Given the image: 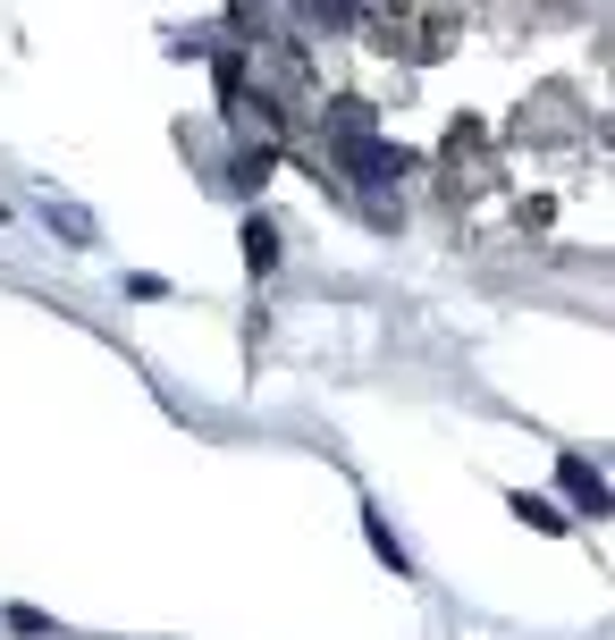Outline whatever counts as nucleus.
Instances as JSON below:
<instances>
[{"instance_id":"3","label":"nucleus","mask_w":615,"mask_h":640,"mask_svg":"<svg viewBox=\"0 0 615 640\" xmlns=\"http://www.w3.org/2000/svg\"><path fill=\"white\" fill-rule=\"evenodd\" d=\"M556 480H565V497H582V506H590V514H607V480L590 472L582 455H565V464H556Z\"/></svg>"},{"instance_id":"4","label":"nucleus","mask_w":615,"mask_h":640,"mask_svg":"<svg viewBox=\"0 0 615 640\" xmlns=\"http://www.w3.org/2000/svg\"><path fill=\"white\" fill-rule=\"evenodd\" d=\"M245 261L254 270H279V227L270 220H245Z\"/></svg>"},{"instance_id":"5","label":"nucleus","mask_w":615,"mask_h":640,"mask_svg":"<svg viewBox=\"0 0 615 640\" xmlns=\"http://www.w3.org/2000/svg\"><path fill=\"white\" fill-rule=\"evenodd\" d=\"M506 506H515L522 522H531V531H565V514H556L549 497H522V489H515V497H506Z\"/></svg>"},{"instance_id":"2","label":"nucleus","mask_w":615,"mask_h":640,"mask_svg":"<svg viewBox=\"0 0 615 640\" xmlns=\"http://www.w3.org/2000/svg\"><path fill=\"white\" fill-rule=\"evenodd\" d=\"M42 220L60 227L67 245H101V227H94V211H85V202H60V194H42Z\"/></svg>"},{"instance_id":"7","label":"nucleus","mask_w":615,"mask_h":640,"mask_svg":"<svg viewBox=\"0 0 615 640\" xmlns=\"http://www.w3.org/2000/svg\"><path fill=\"white\" fill-rule=\"evenodd\" d=\"M362 531H371V547H380V556H389L396 574H405V547H396V540H389V522H380V514H371V522H362Z\"/></svg>"},{"instance_id":"1","label":"nucleus","mask_w":615,"mask_h":640,"mask_svg":"<svg viewBox=\"0 0 615 640\" xmlns=\"http://www.w3.org/2000/svg\"><path fill=\"white\" fill-rule=\"evenodd\" d=\"M346 26H362L371 51H396V60H447L464 42L455 9H346Z\"/></svg>"},{"instance_id":"6","label":"nucleus","mask_w":615,"mask_h":640,"mask_svg":"<svg viewBox=\"0 0 615 640\" xmlns=\"http://www.w3.org/2000/svg\"><path fill=\"white\" fill-rule=\"evenodd\" d=\"M270 160H279V152H261V144H245V152H236V186L254 194L261 177H270Z\"/></svg>"}]
</instances>
